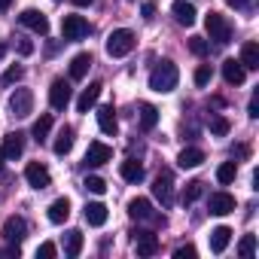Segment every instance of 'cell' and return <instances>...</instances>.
<instances>
[{"instance_id":"obj_3","label":"cell","mask_w":259,"mask_h":259,"mask_svg":"<svg viewBox=\"0 0 259 259\" xmlns=\"http://www.w3.org/2000/svg\"><path fill=\"white\" fill-rule=\"evenodd\" d=\"M204 28H207V34H210V40L220 43V46H226V43L232 40V25H229L226 16H220V13H207Z\"/></svg>"},{"instance_id":"obj_6","label":"cell","mask_w":259,"mask_h":259,"mask_svg":"<svg viewBox=\"0 0 259 259\" xmlns=\"http://www.w3.org/2000/svg\"><path fill=\"white\" fill-rule=\"evenodd\" d=\"M4 241L7 244H13V247H19L25 238H28V223L22 220V217H7V223H4Z\"/></svg>"},{"instance_id":"obj_31","label":"cell","mask_w":259,"mask_h":259,"mask_svg":"<svg viewBox=\"0 0 259 259\" xmlns=\"http://www.w3.org/2000/svg\"><path fill=\"white\" fill-rule=\"evenodd\" d=\"M235 177H238V165H235V162H223V165L217 168V180H220L223 186L235 183Z\"/></svg>"},{"instance_id":"obj_18","label":"cell","mask_w":259,"mask_h":259,"mask_svg":"<svg viewBox=\"0 0 259 259\" xmlns=\"http://www.w3.org/2000/svg\"><path fill=\"white\" fill-rule=\"evenodd\" d=\"M101 89H104L101 82H89V89H82V95L76 98V110H79V113H89V110L98 104V98H101Z\"/></svg>"},{"instance_id":"obj_40","label":"cell","mask_w":259,"mask_h":259,"mask_svg":"<svg viewBox=\"0 0 259 259\" xmlns=\"http://www.w3.org/2000/svg\"><path fill=\"white\" fill-rule=\"evenodd\" d=\"M174 256H177V259H195V247H192V244L177 247V250H174Z\"/></svg>"},{"instance_id":"obj_14","label":"cell","mask_w":259,"mask_h":259,"mask_svg":"<svg viewBox=\"0 0 259 259\" xmlns=\"http://www.w3.org/2000/svg\"><path fill=\"white\" fill-rule=\"evenodd\" d=\"M98 128L104 135H110V138H116V132H119V122H116V110H113V104H107V107H98Z\"/></svg>"},{"instance_id":"obj_7","label":"cell","mask_w":259,"mask_h":259,"mask_svg":"<svg viewBox=\"0 0 259 259\" xmlns=\"http://www.w3.org/2000/svg\"><path fill=\"white\" fill-rule=\"evenodd\" d=\"M89 22L82 19V16H64L61 19V37L64 40H82V37H89Z\"/></svg>"},{"instance_id":"obj_19","label":"cell","mask_w":259,"mask_h":259,"mask_svg":"<svg viewBox=\"0 0 259 259\" xmlns=\"http://www.w3.org/2000/svg\"><path fill=\"white\" fill-rule=\"evenodd\" d=\"M171 13H174L177 25H186V28H189V25H195V16H198V13H195V7L189 4V0H177V4L171 7Z\"/></svg>"},{"instance_id":"obj_46","label":"cell","mask_w":259,"mask_h":259,"mask_svg":"<svg viewBox=\"0 0 259 259\" xmlns=\"http://www.w3.org/2000/svg\"><path fill=\"white\" fill-rule=\"evenodd\" d=\"M76 7H92V0H73Z\"/></svg>"},{"instance_id":"obj_9","label":"cell","mask_w":259,"mask_h":259,"mask_svg":"<svg viewBox=\"0 0 259 259\" xmlns=\"http://www.w3.org/2000/svg\"><path fill=\"white\" fill-rule=\"evenodd\" d=\"M132 238H135V250H138V256H156V253H159V238H156L150 229H135Z\"/></svg>"},{"instance_id":"obj_30","label":"cell","mask_w":259,"mask_h":259,"mask_svg":"<svg viewBox=\"0 0 259 259\" xmlns=\"http://www.w3.org/2000/svg\"><path fill=\"white\" fill-rule=\"evenodd\" d=\"M156 125H159V110L153 104H141V128L144 132H153Z\"/></svg>"},{"instance_id":"obj_20","label":"cell","mask_w":259,"mask_h":259,"mask_svg":"<svg viewBox=\"0 0 259 259\" xmlns=\"http://www.w3.org/2000/svg\"><path fill=\"white\" fill-rule=\"evenodd\" d=\"M67 217H70V198H55L52 204H49V223H55V226H61V223H67Z\"/></svg>"},{"instance_id":"obj_48","label":"cell","mask_w":259,"mask_h":259,"mask_svg":"<svg viewBox=\"0 0 259 259\" xmlns=\"http://www.w3.org/2000/svg\"><path fill=\"white\" fill-rule=\"evenodd\" d=\"M4 159H7V156H4V150H0V171H4Z\"/></svg>"},{"instance_id":"obj_35","label":"cell","mask_w":259,"mask_h":259,"mask_svg":"<svg viewBox=\"0 0 259 259\" xmlns=\"http://www.w3.org/2000/svg\"><path fill=\"white\" fill-rule=\"evenodd\" d=\"M238 253H241L244 259H250V256L256 253V235H244L241 244H238Z\"/></svg>"},{"instance_id":"obj_23","label":"cell","mask_w":259,"mask_h":259,"mask_svg":"<svg viewBox=\"0 0 259 259\" xmlns=\"http://www.w3.org/2000/svg\"><path fill=\"white\" fill-rule=\"evenodd\" d=\"M52 150H55V156H67V153L73 150V128H70V125H64L61 132H58V138H55Z\"/></svg>"},{"instance_id":"obj_45","label":"cell","mask_w":259,"mask_h":259,"mask_svg":"<svg viewBox=\"0 0 259 259\" xmlns=\"http://www.w3.org/2000/svg\"><path fill=\"white\" fill-rule=\"evenodd\" d=\"M10 7H13V0H0V13H7Z\"/></svg>"},{"instance_id":"obj_36","label":"cell","mask_w":259,"mask_h":259,"mask_svg":"<svg viewBox=\"0 0 259 259\" xmlns=\"http://www.w3.org/2000/svg\"><path fill=\"white\" fill-rule=\"evenodd\" d=\"M22 76H25V67H19V64H16V67H7V73H4V85H13V82H19Z\"/></svg>"},{"instance_id":"obj_29","label":"cell","mask_w":259,"mask_h":259,"mask_svg":"<svg viewBox=\"0 0 259 259\" xmlns=\"http://www.w3.org/2000/svg\"><path fill=\"white\" fill-rule=\"evenodd\" d=\"M49 132H52V116H49V113H43V116L34 122L31 135H34V141H37V144H43V141L49 138Z\"/></svg>"},{"instance_id":"obj_2","label":"cell","mask_w":259,"mask_h":259,"mask_svg":"<svg viewBox=\"0 0 259 259\" xmlns=\"http://www.w3.org/2000/svg\"><path fill=\"white\" fill-rule=\"evenodd\" d=\"M132 49H135V34L128 31V28H119V31H113L107 37V55L110 58H122V55H128Z\"/></svg>"},{"instance_id":"obj_22","label":"cell","mask_w":259,"mask_h":259,"mask_svg":"<svg viewBox=\"0 0 259 259\" xmlns=\"http://www.w3.org/2000/svg\"><path fill=\"white\" fill-rule=\"evenodd\" d=\"M201 162H204V153H201L198 147H183L180 156H177V165H180V168H198Z\"/></svg>"},{"instance_id":"obj_34","label":"cell","mask_w":259,"mask_h":259,"mask_svg":"<svg viewBox=\"0 0 259 259\" xmlns=\"http://www.w3.org/2000/svg\"><path fill=\"white\" fill-rule=\"evenodd\" d=\"M229 128H232V125H229L226 116H213V119H210V135L223 138V135H229Z\"/></svg>"},{"instance_id":"obj_24","label":"cell","mask_w":259,"mask_h":259,"mask_svg":"<svg viewBox=\"0 0 259 259\" xmlns=\"http://www.w3.org/2000/svg\"><path fill=\"white\" fill-rule=\"evenodd\" d=\"M238 61L244 64V70H259V46L256 43H244Z\"/></svg>"},{"instance_id":"obj_26","label":"cell","mask_w":259,"mask_h":259,"mask_svg":"<svg viewBox=\"0 0 259 259\" xmlns=\"http://www.w3.org/2000/svg\"><path fill=\"white\" fill-rule=\"evenodd\" d=\"M119 174H122V180H128V183H141V180H144V165L135 162V159H128V162H122Z\"/></svg>"},{"instance_id":"obj_8","label":"cell","mask_w":259,"mask_h":259,"mask_svg":"<svg viewBox=\"0 0 259 259\" xmlns=\"http://www.w3.org/2000/svg\"><path fill=\"white\" fill-rule=\"evenodd\" d=\"M10 110H13V116H19V119L31 116V110H34V95H31V89H16V92L10 95Z\"/></svg>"},{"instance_id":"obj_41","label":"cell","mask_w":259,"mask_h":259,"mask_svg":"<svg viewBox=\"0 0 259 259\" xmlns=\"http://www.w3.org/2000/svg\"><path fill=\"white\" fill-rule=\"evenodd\" d=\"M247 116H250V119H256V116H259V95H253V98H250V107H247Z\"/></svg>"},{"instance_id":"obj_5","label":"cell","mask_w":259,"mask_h":259,"mask_svg":"<svg viewBox=\"0 0 259 259\" xmlns=\"http://www.w3.org/2000/svg\"><path fill=\"white\" fill-rule=\"evenodd\" d=\"M153 195H156L165 207H171V201H174V174H171L168 168L159 171V177H156V183H153Z\"/></svg>"},{"instance_id":"obj_32","label":"cell","mask_w":259,"mask_h":259,"mask_svg":"<svg viewBox=\"0 0 259 259\" xmlns=\"http://www.w3.org/2000/svg\"><path fill=\"white\" fill-rule=\"evenodd\" d=\"M201 192H204V183H201V180L186 183V189H183V204H192L195 198H201Z\"/></svg>"},{"instance_id":"obj_11","label":"cell","mask_w":259,"mask_h":259,"mask_svg":"<svg viewBox=\"0 0 259 259\" xmlns=\"http://www.w3.org/2000/svg\"><path fill=\"white\" fill-rule=\"evenodd\" d=\"M113 159V147H107V144H101V141H92L89 144V150H85V165L89 168H101V165H107Z\"/></svg>"},{"instance_id":"obj_12","label":"cell","mask_w":259,"mask_h":259,"mask_svg":"<svg viewBox=\"0 0 259 259\" xmlns=\"http://www.w3.org/2000/svg\"><path fill=\"white\" fill-rule=\"evenodd\" d=\"M25 180H28L34 189H46V186H52V174H49V168H46L43 162H31V165L25 168Z\"/></svg>"},{"instance_id":"obj_37","label":"cell","mask_w":259,"mask_h":259,"mask_svg":"<svg viewBox=\"0 0 259 259\" xmlns=\"http://www.w3.org/2000/svg\"><path fill=\"white\" fill-rule=\"evenodd\" d=\"M210 76H213V70H210V64H201V67L195 70V85H201V89H204V85L210 82Z\"/></svg>"},{"instance_id":"obj_13","label":"cell","mask_w":259,"mask_h":259,"mask_svg":"<svg viewBox=\"0 0 259 259\" xmlns=\"http://www.w3.org/2000/svg\"><path fill=\"white\" fill-rule=\"evenodd\" d=\"M19 22H22L25 28H31L34 34H40V37H46V34H49V19H46L40 10H25V13L19 16Z\"/></svg>"},{"instance_id":"obj_21","label":"cell","mask_w":259,"mask_h":259,"mask_svg":"<svg viewBox=\"0 0 259 259\" xmlns=\"http://www.w3.org/2000/svg\"><path fill=\"white\" fill-rule=\"evenodd\" d=\"M207 241H210V253H223L229 247V241H232V229L229 226H217Z\"/></svg>"},{"instance_id":"obj_38","label":"cell","mask_w":259,"mask_h":259,"mask_svg":"<svg viewBox=\"0 0 259 259\" xmlns=\"http://www.w3.org/2000/svg\"><path fill=\"white\" fill-rule=\"evenodd\" d=\"M189 49H192L195 55H207V49H210V46H207V40H204V37H192V40H189Z\"/></svg>"},{"instance_id":"obj_44","label":"cell","mask_w":259,"mask_h":259,"mask_svg":"<svg viewBox=\"0 0 259 259\" xmlns=\"http://www.w3.org/2000/svg\"><path fill=\"white\" fill-rule=\"evenodd\" d=\"M153 16H156V4H144V19L153 22Z\"/></svg>"},{"instance_id":"obj_17","label":"cell","mask_w":259,"mask_h":259,"mask_svg":"<svg viewBox=\"0 0 259 259\" xmlns=\"http://www.w3.org/2000/svg\"><path fill=\"white\" fill-rule=\"evenodd\" d=\"M0 150H4V156H7L10 162H16V159L25 153V135H22V132L7 135V141H4V147H0Z\"/></svg>"},{"instance_id":"obj_47","label":"cell","mask_w":259,"mask_h":259,"mask_svg":"<svg viewBox=\"0 0 259 259\" xmlns=\"http://www.w3.org/2000/svg\"><path fill=\"white\" fill-rule=\"evenodd\" d=\"M7 55V43H0V58H4Z\"/></svg>"},{"instance_id":"obj_10","label":"cell","mask_w":259,"mask_h":259,"mask_svg":"<svg viewBox=\"0 0 259 259\" xmlns=\"http://www.w3.org/2000/svg\"><path fill=\"white\" fill-rule=\"evenodd\" d=\"M70 98H73V89H70V82H64V79H55V82L49 85V104H52L55 110H67Z\"/></svg>"},{"instance_id":"obj_16","label":"cell","mask_w":259,"mask_h":259,"mask_svg":"<svg viewBox=\"0 0 259 259\" xmlns=\"http://www.w3.org/2000/svg\"><path fill=\"white\" fill-rule=\"evenodd\" d=\"M223 79H226L229 85H241V82L247 79L244 64H241V61H235V58H226V61H223Z\"/></svg>"},{"instance_id":"obj_25","label":"cell","mask_w":259,"mask_h":259,"mask_svg":"<svg viewBox=\"0 0 259 259\" xmlns=\"http://www.w3.org/2000/svg\"><path fill=\"white\" fill-rule=\"evenodd\" d=\"M89 67H92V55H89V52L73 55V58H70V79H82V76L89 73Z\"/></svg>"},{"instance_id":"obj_43","label":"cell","mask_w":259,"mask_h":259,"mask_svg":"<svg viewBox=\"0 0 259 259\" xmlns=\"http://www.w3.org/2000/svg\"><path fill=\"white\" fill-rule=\"evenodd\" d=\"M19 52H22V55H31V52H34V43H31V40H19Z\"/></svg>"},{"instance_id":"obj_33","label":"cell","mask_w":259,"mask_h":259,"mask_svg":"<svg viewBox=\"0 0 259 259\" xmlns=\"http://www.w3.org/2000/svg\"><path fill=\"white\" fill-rule=\"evenodd\" d=\"M82 189L92 192V195H104V192H107V183H104L101 177H85V180H82Z\"/></svg>"},{"instance_id":"obj_27","label":"cell","mask_w":259,"mask_h":259,"mask_svg":"<svg viewBox=\"0 0 259 259\" xmlns=\"http://www.w3.org/2000/svg\"><path fill=\"white\" fill-rule=\"evenodd\" d=\"M85 223H89V226H104V223H107V207H104L101 201L85 204Z\"/></svg>"},{"instance_id":"obj_42","label":"cell","mask_w":259,"mask_h":259,"mask_svg":"<svg viewBox=\"0 0 259 259\" xmlns=\"http://www.w3.org/2000/svg\"><path fill=\"white\" fill-rule=\"evenodd\" d=\"M226 4H229L232 10H247V7L253 4V0H226Z\"/></svg>"},{"instance_id":"obj_15","label":"cell","mask_w":259,"mask_h":259,"mask_svg":"<svg viewBox=\"0 0 259 259\" xmlns=\"http://www.w3.org/2000/svg\"><path fill=\"white\" fill-rule=\"evenodd\" d=\"M207 210H210L213 217H226V213L235 210V198H232L229 192H213V195L207 198Z\"/></svg>"},{"instance_id":"obj_4","label":"cell","mask_w":259,"mask_h":259,"mask_svg":"<svg viewBox=\"0 0 259 259\" xmlns=\"http://www.w3.org/2000/svg\"><path fill=\"white\" fill-rule=\"evenodd\" d=\"M128 217H132V220H141V223H156V226L165 223V217H159L147 198H132V201H128Z\"/></svg>"},{"instance_id":"obj_1","label":"cell","mask_w":259,"mask_h":259,"mask_svg":"<svg viewBox=\"0 0 259 259\" xmlns=\"http://www.w3.org/2000/svg\"><path fill=\"white\" fill-rule=\"evenodd\" d=\"M177 79H180L177 64H174V61H162V64H156V70L150 73V89L159 92V95H168V92L177 89Z\"/></svg>"},{"instance_id":"obj_28","label":"cell","mask_w":259,"mask_h":259,"mask_svg":"<svg viewBox=\"0 0 259 259\" xmlns=\"http://www.w3.org/2000/svg\"><path fill=\"white\" fill-rule=\"evenodd\" d=\"M79 250H82V232H79V229H70V232L64 235V253H67L70 259H76Z\"/></svg>"},{"instance_id":"obj_39","label":"cell","mask_w":259,"mask_h":259,"mask_svg":"<svg viewBox=\"0 0 259 259\" xmlns=\"http://www.w3.org/2000/svg\"><path fill=\"white\" fill-rule=\"evenodd\" d=\"M55 253H58V250H55V244H52V241H43V244L37 247V256H40V259H52Z\"/></svg>"}]
</instances>
